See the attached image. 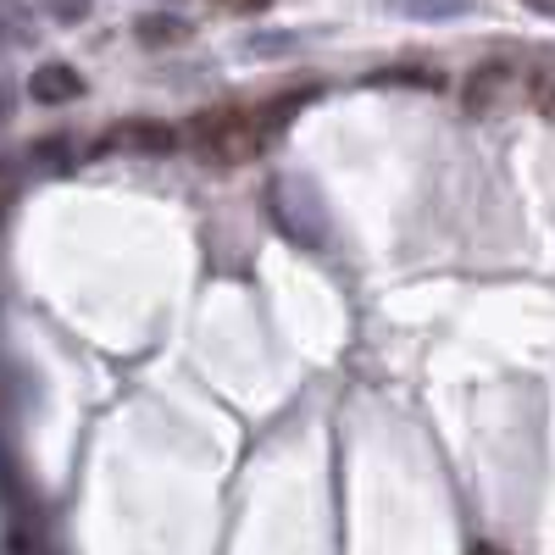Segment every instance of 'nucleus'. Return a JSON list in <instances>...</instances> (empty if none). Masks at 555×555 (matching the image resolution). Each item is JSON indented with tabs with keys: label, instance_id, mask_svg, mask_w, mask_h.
Wrapping results in <instances>:
<instances>
[{
	"label": "nucleus",
	"instance_id": "nucleus-9",
	"mask_svg": "<svg viewBox=\"0 0 555 555\" xmlns=\"http://www.w3.org/2000/svg\"><path fill=\"white\" fill-rule=\"evenodd\" d=\"M222 12H240V17H256V12H267L272 0H217Z\"/></svg>",
	"mask_w": 555,
	"mask_h": 555
},
{
	"label": "nucleus",
	"instance_id": "nucleus-4",
	"mask_svg": "<svg viewBox=\"0 0 555 555\" xmlns=\"http://www.w3.org/2000/svg\"><path fill=\"white\" fill-rule=\"evenodd\" d=\"M505 83H512V67H505V62H483V67L467 78V89H461V106H467V117L494 112L500 95H505Z\"/></svg>",
	"mask_w": 555,
	"mask_h": 555
},
{
	"label": "nucleus",
	"instance_id": "nucleus-1",
	"mask_svg": "<svg viewBox=\"0 0 555 555\" xmlns=\"http://www.w3.org/2000/svg\"><path fill=\"white\" fill-rule=\"evenodd\" d=\"M300 101L306 95H278L272 106H211V112H195L190 128H183V145H190L201 162H211V167H240L300 112Z\"/></svg>",
	"mask_w": 555,
	"mask_h": 555
},
{
	"label": "nucleus",
	"instance_id": "nucleus-7",
	"mask_svg": "<svg viewBox=\"0 0 555 555\" xmlns=\"http://www.w3.org/2000/svg\"><path fill=\"white\" fill-rule=\"evenodd\" d=\"M416 12L423 17H455V12H467V0H416Z\"/></svg>",
	"mask_w": 555,
	"mask_h": 555
},
{
	"label": "nucleus",
	"instance_id": "nucleus-6",
	"mask_svg": "<svg viewBox=\"0 0 555 555\" xmlns=\"http://www.w3.org/2000/svg\"><path fill=\"white\" fill-rule=\"evenodd\" d=\"M528 106H533V112H544V117H555V67L528 73Z\"/></svg>",
	"mask_w": 555,
	"mask_h": 555
},
{
	"label": "nucleus",
	"instance_id": "nucleus-5",
	"mask_svg": "<svg viewBox=\"0 0 555 555\" xmlns=\"http://www.w3.org/2000/svg\"><path fill=\"white\" fill-rule=\"evenodd\" d=\"M28 95H34L39 106H67V101L83 95V78H78L73 67H62V62H44V67H34V78H28Z\"/></svg>",
	"mask_w": 555,
	"mask_h": 555
},
{
	"label": "nucleus",
	"instance_id": "nucleus-10",
	"mask_svg": "<svg viewBox=\"0 0 555 555\" xmlns=\"http://www.w3.org/2000/svg\"><path fill=\"white\" fill-rule=\"evenodd\" d=\"M78 7H83V0H56V17H62V23H73V17H78Z\"/></svg>",
	"mask_w": 555,
	"mask_h": 555
},
{
	"label": "nucleus",
	"instance_id": "nucleus-3",
	"mask_svg": "<svg viewBox=\"0 0 555 555\" xmlns=\"http://www.w3.org/2000/svg\"><path fill=\"white\" fill-rule=\"evenodd\" d=\"M106 145H122V151H139V156H167V151H178L183 145V133L178 128H167V122H122V128H112L106 133Z\"/></svg>",
	"mask_w": 555,
	"mask_h": 555
},
{
	"label": "nucleus",
	"instance_id": "nucleus-8",
	"mask_svg": "<svg viewBox=\"0 0 555 555\" xmlns=\"http://www.w3.org/2000/svg\"><path fill=\"white\" fill-rule=\"evenodd\" d=\"M139 39H183V23H139Z\"/></svg>",
	"mask_w": 555,
	"mask_h": 555
},
{
	"label": "nucleus",
	"instance_id": "nucleus-2",
	"mask_svg": "<svg viewBox=\"0 0 555 555\" xmlns=\"http://www.w3.org/2000/svg\"><path fill=\"white\" fill-rule=\"evenodd\" d=\"M267 211H272V222L284 228L295 245H311V250L328 245V211H322V201L311 195V183L278 178L272 190H267Z\"/></svg>",
	"mask_w": 555,
	"mask_h": 555
},
{
	"label": "nucleus",
	"instance_id": "nucleus-11",
	"mask_svg": "<svg viewBox=\"0 0 555 555\" xmlns=\"http://www.w3.org/2000/svg\"><path fill=\"white\" fill-rule=\"evenodd\" d=\"M478 555H494V550H478Z\"/></svg>",
	"mask_w": 555,
	"mask_h": 555
}]
</instances>
